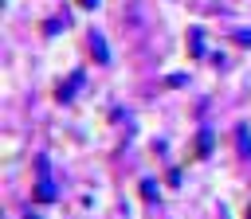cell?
<instances>
[{"instance_id":"6da1fadb","label":"cell","mask_w":251,"mask_h":219,"mask_svg":"<svg viewBox=\"0 0 251 219\" xmlns=\"http://www.w3.org/2000/svg\"><path fill=\"white\" fill-rule=\"evenodd\" d=\"M86 43H90V55H94V63H110V51H106V39H102V31H86Z\"/></svg>"},{"instance_id":"7a4b0ae2","label":"cell","mask_w":251,"mask_h":219,"mask_svg":"<svg viewBox=\"0 0 251 219\" xmlns=\"http://www.w3.org/2000/svg\"><path fill=\"white\" fill-rule=\"evenodd\" d=\"M82 82H86V78H82V70H75V74H67V82H63L59 90H55V102H71V98H75V90H78Z\"/></svg>"},{"instance_id":"3957f363","label":"cell","mask_w":251,"mask_h":219,"mask_svg":"<svg viewBox=\"0 0 251 219\" xmlns=\"http://www.w3.org/2000/svg\"><path fill=\"white\" fill-rule=\"evenodd\" d=\"M55 199V184L47 180V176H39V184H35V203H51Z\"/></svg>"},{"instance_id":"277c9868","label":"cell","mask_w":251,"mask_h":219,"mask_svg":"<svg viewBox=\"0 0 251 219\" xmlns=\"http://www.w3.org/2000/svg\"><path fill=\"white\" fill-rule=\"evenodd\" d=\"M188 51H192L196 59L204 55V39H200V27H192V31H188Z\"/></svg>"},{"instance_id":"5b68a950","label":"cell","mask_w":251,"mask_h":219,"mask_svg":"<svg viewBox=\"0 0 251 219\" xmlns=\"http://www.w3.org/2000/svg\"><path fill=\"white\" fill-rule=\"evenodd\" d=\"M235 141H239V153H243V156H251V133H247V125H239V129H235Z\"/></svg>"},{"instance_id":"8992f818","label":"cell","mask_w":251,"mask_h":219,"mask_svg":"<svg viewBox=\"0 0 251 219\" xmlns=\"http://www.w3.org/2000/svg\"><path fill=\"white\" fill-rule=\"evenodd\" d=\"M196 141H200V145H196V156H204V153L212 149V141H216V137H212L208 129H200V137H196Z\"/></svg>"},{"instance_id":"52a82bcc","label":"cell","mask_w":251,"mask_h":219,"mask_svg":"<svg viewBox=\"0 0 251 219\" xmlns=\"http://www.w3.org/2000/svg\"><path fill=\"white\" fill-rule=\"evenodd\" d=\"M141 196L153 203V199H157V184H153V180H141Z\"/></svg>"},{"instance_id":"ba28073f","label":"cell","mask_w":251,"mask_h":219,"mask_svg":"<svg viewBox=\"0 0 251 219\" xmlns=\"http://www.w3.org/2000/svg\"><path fill=\"white\" fill-rule=\"evenodd\" d=\"M165 82H169V86H184V82H188V74H169Z\"/></svg>"},{"instance_id":"9c48e42d","label":"cell","mask_w":251,"mask_h":219,"mask_svg":"<svg viewBox=\"0 0 251 219\" xmlns=\"http://www.w3.org/2000/svg\"><path fill=\"white\" fill-rule=\"evenodd\" d=\"M78 8H98V0H75Z\"/></svg>"},{"instance_id":"30bf717a","label":"cell","mask_w":251,"mask_h":219,"mask_svg":"<svg viewBox=\"0 0 251 219\" xmlns=\"http://www.w3.org/2000/svg\"><path fill=\"white\" fill-rule=\"evenodd\" d=\"M247 219H251V211H247Z\"/></svg>"}]
</instances>
